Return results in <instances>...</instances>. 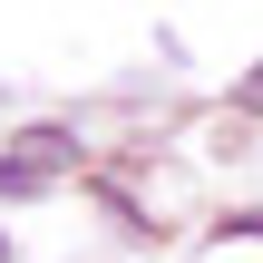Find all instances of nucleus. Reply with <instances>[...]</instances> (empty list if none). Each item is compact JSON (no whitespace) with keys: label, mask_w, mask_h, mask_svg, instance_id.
Masks as SVG:
<instances>
[{"label":"nucleus","mask_w":263,"mask_h":263,"mask_svg":"<svg viewBox=\"0 0 263 263\" xmlns=\"http://www.w3.org/2000/svg\"><path fill=\"white\" fill-rule=\"evenodd\" d=\"M68 166H78V137H68V127H20V137H10V156H0V195L20 205V195L59 185Z\"/></svg>","instance_id":"nucleus-1"},{"label":"nucleus","mask_w":263,"mask_h":263,"mask_svg":"<svg viewBox=\"0 0 263 263\" xmlns=\"http://www.w3.org/2000/svg\"><path fill=\"white\" fill-rule=\"evenodd\" d=\"M244 107H263V78H254V88H244Z\"/></svg>","instance_id":"nucleus-2"}]
</instances>
